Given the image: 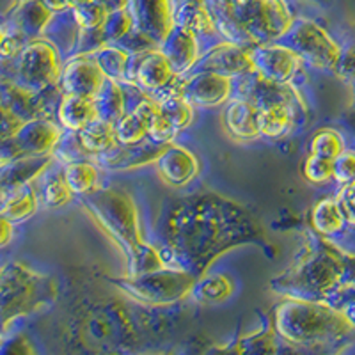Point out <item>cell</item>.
I'll list each match as a JSON object with an SVG mask.
<instances>
[{"instance_id": "obj_1", "label": "cell", "mask_w": 355, "mask_h": 355, "mask_svg": "<svg viewBox=\"0 0 355 355\" xmlns=\"http://www.w3.org/2000/svg\"><path fill=\"white\" fill-rule=\"evenodd\" d=\"M167 266L201 279L227 250L261 242L263 227L245 206L217 192H196L167 202L155 226Z\"/></svg>"}, {"instance_id": "obj_2", "label": "cell", "mask_w": 355, "mask_h": 355, "mask_svg": "<svg viewBox=\"0 0 355 355\" xmlns=\"http://www.w3.org/2000/svg\"><path fill=\"white\" fill-rule=\"evenodd\" d=\"M355 286V254L309 234L293 265L270 281L272 293L284 300L327 302Z\"/></svg>"}, {"instance_id": "obj_3", "label": "cell", "mask_w": 355, "mask_h": 355, "mask_svg": "<svg viewBox=\"0 0 355 355\" xmlns=\"http://www.w3.org/2000/svg\"><path fill=\"white\" fill-rule=\"evenodd\" d=\"M270 323L283 343L307 350L339 343L354 332L341 311L327 302L283 300L272 309Z\"/></svg>"}, {"instance_id": "obj_4", "label": "cell", "mask_w": 355, "mask_h": 355, "mask_svg": "<svg viewBox=\"0 0 355 355\" xmlns=\"http://www.w3.org/2000/svg\"><path fill=\"white\" fill-rule=\"evenodd\" d=\"M80 201L89 217L109 236L126 261H130L148 243L142 239L137 206L126 192L107 187L96 189L84 196Z\"/></svg>"}, {"instance_id": "obj_5", "label": "cell", "mask_w": 355, "mask_h": 355, "mask_svg": "<svg viewBox=\"0 0 355 355\" xmlns=\"http://www.w3.org/2000/svg\"><path fill=\"white\" fill-rule=\"evenodd\" d=\"M57 295L59 284L50 275L40 274L20 261L4 265L0 274V311L4 329L11 320L49 307Z\"/></svg>"}, {"instance_id": "obj_6", "label": "cell", "mask_w": 355, "mask_h": 355, "mask_svg": "<svg viewBox=\"0 0 355 355\" xmlns=\"http://www.w3.org/2000/svg\"><path fill=\"white\" fill-rule=\"evenodd\" d=\"M4 77L27 93L40 94L57 87L61 80V53L46 40H36L11 61L2 62Z\"/></svg>"}, {"instance_id": "obj_7", "label": "cell", "mask_w": 355, "mask_h": 355, "mask_svg": "<svg viewBox=\"0 0 355 355\" xmlns=\"http://www.w3.org/2000/svg\"><path fill=\"white\" fill-rule=\"evenodd\" d=\"M110 283L125 297L135 302L162 307L180 302L192 295L198 279L187 272L167 266L158 272L137 275V277H132V275L114 277L110 279Z\"/></svg>"}, {"instance_id": "obj_8", "label": "cell", "mask_w": 355, "mask_h": 355, "mask_svg": "<svg viewBox=\"0 0 355 355\" xmlns=\"http://www.w3.org/2000/svg\"><path fill=\"white\" fill-rule=\"evenodd\" d=\"M227 8L256 46L279 43L297 20L279 0H236L227 2Z\"/></svg>"}, {"instance_id": "obj_9", "label": "cell", "mask_w": 355, "mask_h": 355, "mask_svg": "<svg viewBox=\"0 0 355 355\" xmlns=\"http://www.w3.org/2000/svg\"><path fill=\"white\" fill-rule=\"evenodd\" d=\"M279 44L293 50L302 62L322 71H336L343 55V49L338 41L322 25L307 18H297L290 33L279 41Z\"/></svg>"}, {"instance_id": "obj_10", "label": "cell", "mask_w": 355, "mask_h": 355, "mask_svg": "<svg viewBox=\"0 0 355 355\" xmlns=\"http://www.w3.org/2000/svg\"><path fill=\"white\" fill-rule=\"evenodd\" d=\"M62 133H64V130L57 121L36 119V121L25 123L11 139L2 141L0 166L17 160V158L52 155L57 142L61 141Z\"/></svg>"}, {"instance_id": "obj_11", "label": "cell", "mask_w": 355, "mask_h": 355, "mask_svg": "<svg viewBox=\"0 0 355 355\" xmlns=\"http://www.w3.org/2000/svg\"><path fill=\"white\" fill-rule=\"evenodd\" d=\"M132 15V34L151 50H160L174 28V2L167 0H137L126 2Z\"/></svg>"}, {"instance_id": "obj_12", "label": "cell", "mask_w": 355, "mask_h": 355, "mask_svg": "<svg viewBox=\"0 0 355 355\" xmlns=\"http://www.w3.org/2000/svg\"><path fill=\"white\" fill-rule=\"evenodd\" d=\"M239 87H236V96L245 98L252 101L256 109H265V107H288L293 110L295 116L304 119L307 114V105L302 94L293 84H272L263 78H259L256 73H250L245 77L239 78Z\"/></svg>"}, {"instance_id": "obj_13", "label": "cell", "mask_w": 355, "mask_h": 355, "mask_svg": "<svg viewBox=\"0 0 355 355\" xmlns=\"http://www.w3.org/2000/svg\"><path fill=\"white\" fill-rule=\"evenodd\" d=\"M180 78L174 75L160 50H151L130 57L125 85H135L146 96L153 98L173 87Z\"/></svg>"}, {"instance_id": "obj_14", "label": "cell", "mask_w": 355, "mask_h": 355, "mask_svg": "<svg viewBox=\"0 0 355 355\" xmlns=\"http://www.w3.org/2000/svg\"><path fill=\"white\" fill-rule=\"evenodd\" d=\"M249 55L256 75L272 84H293L302 68V59L279 43L256 46L249 50Z\"/></svg>"}, {"instance_id": "obj_15", "label": "cell", "mask_w": 355, "mask_h": 355, "mask_svg": "<svg viewBox=\"0 0 355 355\" xmlns=\"http://www.w3.org/2000/svg\"><path fill=\"white\" fill-rule=\"evenodd\" d=\"M107 78L101 73L93 55H77L62 66L59 87L69 96L94 100L105 85Z\"/></svg>"}, {"instance_id": "obj_16", "label": "cell", "mask_w": 355, "mask_h": 355, "mask_svg": "<svg viewBox=\"0 0 355 355\" xmlns=\"http://www.w3.org/2000/svg\"><path fill=\"white\" fill-rule=\"evenodd\" d=\"M234 80L215 73H192L182 80V94L192 107H218L230 100Z\"/></svg>"}, {"instance_id": "obj_17", "label": "cell", "mask_w": 355, "mask_h": 355, "mask_svg": "<svg viewBox=\"0 0 355 355\" xmlns=\"http://www.w3.org/2000/svg\"><path fill=\"white\" fill-rule=\"evenodd\" d=\"M192 73H215L234 80L254 73V66L250 61L249 50L239 49L230 43H218L201 55Z\"/></svg>"}, {"instance_id": "obj_18", "label": "cell", "mask_w": 355, "mask_h": 355, "mask_svg": "<svg viewBox=\"0 0 355 355\" xmlns=\"http://www.w3.org/2000/svg\"><path fill=\"white\" fill-rule=\"evenodd\" d=\"M169 146H158L151 141H142L139 144H119L117 142L112 150L105 155L94 158L98 169L116 171V173H123V171H135L141 169L150 164H157L162 153L167 150Z\"/></svg>"}, {"instance_id": "obj_19", "label": "cell", "mask_w": 355, "mask_h": 355, "mask_svg": "<svg viewBox=\"0 0 355 355\" xmlns=\"http://www.w3.org/2000/svg\"><path fill=\"white\" fill-rule=\"evenodd\" d=\"M162 55L166 57L176 77H187L194 71L199 59V37L183 27L174 25L167 40L160 46Z\"/></svg>"}, {"instance_id": "obj_20", "label": "cell", "mask_w": 355, "mask_h": 355, "mask_svg": "<svg viewBox=\"0 0 355 355\" xmlns=\"http://www.w3.org/2000/svg\"><path fill=\"white\" fill-rule=\"evenodd\" d=\"M52 155H40V157H24L0 166V187H2V199L17 194L18 190L33 185L37 178L43 176L52 166Z\"/></svg>"}, {"instance_id": "obj_21", "label": "cell", "mask_w": 355, "mask_h": 355, "mask_svg": "<svg viewBox=\"0 0 355 355\" xmlns=\"http://www.w3.org/2000/svg\"><path fill=\"white\" fill-rule=\"evenodd\" d=\"M155 166L162 182L174 189L189 185L199 174V162L196 155L180 144H171Z\"/></svg>"}, {"instance_id": "obj_22", "label": "cell", "mask_w": 355, "mask_h": 355, "mask_svg": "<svg viewBox=\"0 0 355 355\" xmlns=\"http://www.w3.org/2000/svg\"><path fill=\"white\" fill-rule=\"evenodd\" d=\"M53 12L44 2H15L12 11L6 12L2 24L17 31L25 41L43 40L44 31L50 25Z\"/></svg>"}, {"instance_id": "obj_23", "label": "cell", "mask_w": 355, "mask_h": 355, "mask_svg": "<svg viewBox=\"0 0 355 355\" xmlns=\"http://www.w3.org/2000/svg\"><path fill=\"white\" fill-rule=\"evenodd\" d=\"M258 116L259 112L252 101L234 96L233 100L227 101L226 109L222 112V125L227 135L234 141H254L261 135Z\"/></svg>"}, {"instance_id": "obj_24", "label": "cell", "mask_w": 355, "mask_h": 355, "mask_svg": "<svg viewBox=\"0 0 355 355\" xmlns=\"http://www.w3.org/2000/svg\"><path fill=\"white\" fill-rule=\"evenodd\" d=\"M155 112V101L150 98L139 103L137 107L130 109L119 121L114 125L116 141L119 144H139V142L148 139V130H150L151 116Z\"/></svg>"}, {"instance_id": "obj_25", "label": "cell", "mask_w": 355, "mask_h": 355, "mask_svg": "<svg viewBox=\"0 0 355 355\" xmlns=\"http://www.w3.org/2000/svg\"><path fill=\"white\" fill-rule=\"evenodd\" d=\"M94 121H98V109L94 100L64 94L57 110V123L61 125L62 130L78 133Z\"/></svg>"}, {"instance_id": "obj_26", "label": "cell", "mask_w": 355, "mask_h": 355, "mask_svg": "<svg viewBox=\"0 0 355 355\" xmlns=\"http://www.w3.org/2000/svg\"><path fill=\"white\" fill-rule=\"evenodd\" d=\"M174 25L183 27L198 37L217 33L208 2H180L174 4Z\"/></svg>"}, {"instance_id": "obj_27", "label": "cell", "mask_w": 355, "mask_h": 355, "mask_svg": "<svg viewBox=\"0 0 355 355\" xmlns=\"http://www.w3.org/2000/svg\"><path fill=\"white\" fill-rule=\"evenodd\" d=\"M311 226L313 231L323 239L338 234L347 226V218L339 208L336 198H323L311 210Z\"/></svg>"}, {"instance_id": "obj_28", "label": "cell", "mask_w": 355, "mask_h": 355, "mask_svg": "<svg viewBox=\"0 0 355 355\" xmlns=\"http://www.w3.org/2000/svg\"><path fill=\"white\" fill-rule=\"evenodd\" d=\"M259 133L265 139H283L300 121L288 107H265L258 109Z\"/></svg>"}, {"instance_id": "obj_29", "label": "cell", "mask_w": 355, "mask_h": 355, "mask_svg": "<svg viewBox=\"0 0 355 355\" xmlns=\"http://www.w3.org/2000/svg\"><path fill=\"white\" fill-rule=\"evenodd\" d=\"M94 103L98 109V119L112 126L125 116L126 109H128L125 89L121 84L112 80L105 82L100 94L94 98Z\"/></svg>"}, {"instance_id": "obj_30", "label": "cell", "mask_w": 355, "mask_h": 355, "mask_svg": "<svg viewBox=\"0 0 355 355\" xmlns=\"http://www.w3.org/2000/svg\"><path fill=\"white\" fill-rule=\"evenodd\" d=\"M40 208V196L34 185H28L25 189L18 190L17 194L2 199V218L9 220L11 224L24 222L33 217Z\"/></svg>"}, {"instance_id": "obj_31", "label": "cell", "mask_w": 355, "mask_h": 355, "mask_svg": "<svg viewBox=\"0 0 355 355\" xmlns=\"http://www.w3.org/2000/svg\"><path fill=\"white\" fill-rule=\"evenodd\" d=\"M234 293V281L226 274L215 272L198 279L192 297L201 304L224 302Z\"/></svg>"}, {"instance_id": "obj_32", "label": "cell", "mask_w": 355, "mask_h": 355, "mask_svg": "<svg viewBox=\"0 0 355 355\" xmlns=\"http://www.w3.org/2000/svg\"><path fill=\"white\" fill-rule=\"evenodd\" d=\"M78 139H80L84 150L91 158H96L100 155H105L112 150L117 144L116 133H114V126L103 121H94L84 130L78 132Z\"/></svg>"}, {"instance_id": "obj_33", "label": "cell", "mask_w": 355, "mask_h": 355, "mask_svg": "<svg viewBox=\"0 0 355 355\" xmlns=\"http://www.w3.org/2000/svg\"><path fill=\"white\" fill-rule=\"evenodd\" d=\"M242 355H279L281 354V338L274 327L266 325L261 331L252 332L234 341Z\"/></svg>"}, {"instance_id": "obj_34", "label": "cell", "mask_w": 355, "mask_h": 355, "mask_svg": "<svg viewBox=\"0 0 355 355\" xmlns=\"http://www.w3.org/2000/svg\"><path fill=\"white\" fill-rule=\"evenodd\" d=\"M93 57L107 80L117 82L121 85L126 84V73H128L130 57H132L128 52L119 46H103L96 53H93Z\"/></svg>"}, {"instance_id": "obj_35", "label": "cell", "mask_w": 355, "mask_h": 355, "mask_svg": "<svg viewBox=\"0 0 355 355\" xmlns=\"http://www.w3.org/2000/svg\"><path fill=\"white\" fill-rule=\"evenodd\" d=\"M62 176L73 196L84 198L98 189V167L94 162H80V164L66 166L62 169Z\"/></svg>"}, {"instance_id": "obj_36", "label": "cell", "mask_w": 355, "mask_h": 355, "mask_svg": "<svg viewBox=\"0 0 355 355\" xmlns=\"http://www.w3.org/2000/svg\"><path fill=\"white\" fill-rule=\"evenodd\" d=\"M345 151V137L334 128L318 130L309 141V155L323 160L336 162Z\"/></svg>"}, {"instance_id": "obj_37", "label": "cell", "mask_w": 355, "mask_h": 355, "mask_svg": "<svg viewBox=\"0 0 355 355\" xmlns=\"http://www.w3.org/2000/svg\"><path fill=\"white\" fill-rule=\"evenodd\" d=\"M116 4L107 2H71V12L82 31H96L105 24Z\"/></svg>"}, {"instance_id": "obj_38", "label": "cell", "mask_w": 355, "mask_h": 355, "mask_svg": "<svg viewBox=\"0 0 355 355\" xmlns=\"http://www.w3.org/2000/svg\"><path fill=\"white\" fill-rule=\"evenodd\" d=\"M155 103H157L158 112L166 117L178 132L190 126L194 121V107L190 105L182 94L164 98V100H158Z\"/></svg>"}, {"instance_id": "obj_39", "label": "cell", "mask_w": 355, "mask_h": 355, "mask_svg": "<svg viewBox=\"0 0 355 355\" xmlns=\"http://www.w3.org/2000/svg\"><path fill=\"white\" fill-rule=\"evenodd\" d=\"M53 160L61 162L62 166H71V164H80V162H91L89 160L87 151L84 150L78 133L75 132H66L62 133L61 141L57 142L55 150L52 153Z\"/></svg>"}, {"instance_id": "obj_40", "label": "cell", "mask_w": 355, "mask_h": 355, "mask_svg": "<svg viewBox=\"0 0 355 355\" xmlns=\"http://www.w3.org/2000/svg\"><path fill=\"white\" fill-rule=\"evenodd\" d=\"M40 199L44 202V206H49V208H61V206L68 205V202L71 201L73 192L69 190L62 173L50 174V176L44 178L43 190H41Z\"/></svg>"}, {"instance_id": "obj_41", "label": "cell", "mask_w": 355, "mask_h": 355, "mask_svg": "<svg viewBox=\"0 0 355 355\" xmlns=\"http://www.w3.org/2000/svg\"><path fill=\"white\" fill-rule=\"evenodd\" d=\"M302 174L307 182L315 183V185L327 183L329 180H332V178H334V162L323 160V158L309 155V157L304 160Z\"/></svg>"}, {"instance_id": "obj_42", "label": "cell", "mask_w": 355, "mask_h": 355, "mask_svg": "<svg viewBox=\"0 0 355 355\" xmlns=\"http://www.w3.org/2000/svg\"><path fill=\"white\" fill-rule=\"evenodd\" d=\"M178 130L167 121L166 117L162 116L157 109V103H155V112L151 116L150 121V130H148V141L155 142L158 146H171L174 144V137H176Z\"/></svg>"}, {"instance_id": "obj_43", "label": "cell", "mask_w": 355, "mask_h": 355, "mask_svg": "<svg viewBox=\"0 0 355 355\" xmlns=\"http://www.w3.org/2000/svg\"><path fill=\"white\" fill-rule=\"evenodd\" d=\"M336 183L339 185H348L355 182V151L347 150L338 160L334 162V178Z\"/></svg>"}, {"instance_id": "obj_44", "label": "cell", "mask_w": 355, "mask_h": 355, "mask_svg": "<svg viewBox=\"0 0 355 355\" xmlns=\"http://www.w3.org/2000/svg\"><path fill=\"white\" fill-rule=\"evenodd\" d=\"M0 355H37V352L27 336L17 332L11 338H4Z\"/></svg>"}, {"instance_id": "obj_45", "label": "cell", "mask_w": 355, "mask_h": 355, "mask_svg": "<svg viewBox=\"0 0 355 355\" xmlns=\"http://www.w3.org/2000/svg\"><path fill=\"white\" fill-rule=\"evenodd\" d=\"M336 201L343 211L348 226H355V182L341 187L336 194Z\"/></svg>"}, {"instance_id": "obj_46", "label": "cell", "mask_w": 355, "mask_h": 355, "mask_svg": "<svg viewBox=\"0 0 355 355\" xmlns=\"http://www.w3.org/2000/svg\"><path fill=\"white\" fill-rule=\"evenodd\" d=\"M336 75L343 82H352L355 84V49L343 50V55L339 59L338 68H336Z\"/></svg>"}, {"instance_id": "obj_47", "label": "cell", "mask_w": 355, "mask_h": 355, "mask_svg": "<svg viewBox=\"0 0 355 355\" xmlns=\"http://www.w3.org/2000/svg\"><path fill=\"white\" fill-rule=\"evenodd\" d=\"M339 311H341L345 322H347L352 327V331L355 332V297L354 299H348L343 306L339 307Z\"/></svg>"}, {"instance_id": "obj_48", "label": "cell", "mask_w": 355, "mask_h": 355, "mask_svg": "<svg viewBox=\"0 0 355 355\" xmlns=\"http://www.w3.org/2000/svg\"><path fill=\"white\" fill-rule=\"evenodd\" d=\"M15 236V224H11L9 220L2 218L0 220V243L2 245H8L11 242V239Z\"/></svg>"}, {"instance_id": "obj_49", "label": "cell", "mask_w": 355, "mask_h": 355, "mask_svg": "<svg viewBox=\"0 0 355 355\" xmlns=\"http://www.w3.org/2000/svg\"><path fill=\"white\" fill-rule=\"evenodd\" d=\"M206 355H242L236 345H230V347H214L206 352Z\"/></svg>"}, {"instance_id": "obj_50", "label": "cell", "mask_w": 355, "mask_h": 355, "mask_svg": "<svg viewBox=\"0 0 355 355\" xmlns=\"http://www.w3.org/2000/svg\"><path fill=\"white\" fill-rule=\"evenodd\" d=\"M146 355H173V354H146Z\"/></svg>"}]
</instances>
